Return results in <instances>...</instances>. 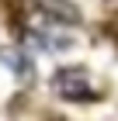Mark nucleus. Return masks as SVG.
I'll return each instance as SVG.
<instances>
[{
  "label": "nucleus",
  "mask_w": 118,
  "mask_h": 121,
  "mask_svg": "<svg viewBox=\"0 0 118 121\" xmlns=\"http://www.w3.org/2000/svg\"><path fill=\"white\" fill-rule=\"evenodd\" d=\"M42 7L49 14H56L59 21H76V7H73L70 0H42Z\"/></svg>",
  "instance_id": "f03ea898"
},
{
  "label": "nucleus",
  "mask_w": 118,
  "mask_h": 121,
  "mask_svg": "<svg viewBox=\"0 0 118 121\" xmlns=\"http://www.w3.org/2000/svg\"><path fill=\"white\" fill-rule=\"evenodd\" d=\"M56 90H59V97H66V100H90L94 97L90 76L83 73V69H59V73H56Z\"/></svg>",
  "instance_id": "f257e3e1"
}]
</instances>
